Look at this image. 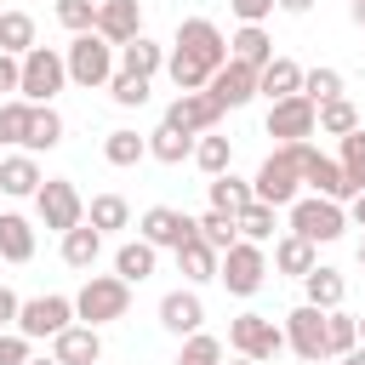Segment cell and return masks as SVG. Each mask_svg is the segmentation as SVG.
Here are the masks:
<instances>
[{"instance_id":"cell-1","label":"cell","mask_w":365,"mask_h":365,"mask_svg":"<svg viewBox=\"0 0 365 365\" xmlns=\"http://www.w3.org/2000/svg\"><path fill=\"white\" fill-rule=\"evenodd\" d=\"M251 200H262V205H274V211H285V205H297V200H302L297 143H279V148L257 165V177H251Z\"/></svg>"},{"instance_id":"cell-2","label":"cell","mask_w":365,"mask_h":365,"mask_svg":"<svg viewBox=\"0 0 365 365\" xmlns=\"http://www.w3.org/2000/svg\"><path fill=\"white\" fill-rule=\"evenodd\" d=\"M125 308H131V285L120 279V274H86V285H80V297H74V319L80 325H108V319H125Z\"/></svg>"},{"instance_id":"cell-3","label":"cell","mask_w":365,"mask_h":365,"mask_svg":"<svg viewBox=\"0 0 365 365\" xmlns=\"http://www.w3.org/2000/svg\"><path fill=\"white\" fill-rule=\"evenodd\" d=\"M63 68H68V80H74V86L97 91V86H108V80H114L120 57H114V46H108L103 34H74V40H68V51H63Z\"/></svg>"},{"instance_id":"cell-4","label":"cell","mask_w":365,"mask_h":365,"mask_svg":"<svg viewBox=\"0 0 365 365\" xmlns=\"http://www.w3.org/2000/svg\"><path fill=\"white\" fill-rule=\"evenodd\" d=\"M291 211V234H302L308 245H331V240H342L348 234V211L336 205V200H319V194H302L297 205H285Z\"/></svg>"},{"instance_id":"cell-5","label":"cell","mask_w":365,"mask_h":365,"mask_svg":"<svg viewBox=\"0 0 365 365\" xmlns=\"http://www.w3.org/2000/svg\"><path fill=\"white\" fill-rule=\"evenodd\" d=\"M228 348H234L240 359L268 365V359L285 348V325H274L268 314H234V319H228Z\"/></svg>"},{"instance_id":"cell-6","label":"cell","mask_w":365,"mask_h":365,"mask_svg":"<svg viewBox=\"0 0 365 365\" xmlns=\"http://www.w3.org/2000/svg\"><path fill=\"white\" fill-rule=\"evenodd\" d=\"M63 86H68L63 51H57V46H34V51L23 57V80H17V97H23V103H51Z\"/></svg>"},{"instance_id":"cell-7","label":"cell","mask_w":365,"mask_h":365,"mask_svg":"<svg viewBox=\"0 0 365 365\" xmlns=\"http://www.w3.org/2000/svg\"><path fill=\"white\" fill-rule=\"evenodd\" d=\"M217 279H222L234 297H257V291H262V279H268V257H262V245L234 240V245L217 257Z\"/></svg>"},{"instance_id":"cell-8","label":"cell","mask_w":365,"mask_h":365,"mask_svg":"<svg viewBox=\"0 0 365 365\" xmlns=\"http://www.w3.org/2000/svg\"><path fill=\"white\" fill-rule=\"evenodd\" d=\"M34 211H40V222L57 228V234H68V228L86 222V200H80V188H74L68 177H46V182L34 188Z\"/></svg>"},{"instance_id":"cell-9","label":"cell","mask_w":365,"mask_h":365,"mask_svg":"<svg viewBox=\"0 0 365 365\" xmlns=\"http://www.w3.org/2000/svg\"><path fill=\"white\" fill-rule=\"evenodd\" d=\"M68 325H74V297L46 291V297H29L17 308V336H29V342H46V336H57Z\"/></svg>"},{"instance_id":"cell-10","label":"cell","mask_w":365,"mask_h":365,"mask_svg":"<svg viewBox=\"0 0 365 365\" xmlns=\"http://www.w3.org/2000/svg\"><path fill=\"white\" fill-rule=\"evenodd\" d=\"M177 51L194 57L200 68H211V74L228 63V40H222V29H217L211 17H182V23H177Z\"/></svg>"},{"instance_id":"cell-11","label":"cell","mask_w":365,"mask_h":365,"mask_svg":"<svg viewBox=\"0 0 365 365\" xmlns=\"http://www.w3.org/2000/svg\"><path fill=\"white\" fill-rule=\"evenodd\" d=\"M314 131H319V108H314L302 91L268 103V137H279V143H308Z\"/></svg>"},{"instance_id":"cell-12","label":"cell","mask_w":365,"mask_h":365,"mask_svg":"<svg viewBox=\"0 0 365 365\" xmlns=\"http://www.w3.org/2000/svg\"><path fill=\"white\" fill-rule=\"evenodd\" d=\"M137 240H148L154 251H177V245L194 240V217L177 211V205H148L143 222H137Z\"/></svg>"},{"instance_id":"cell-13","label":"cell","mask_w":365,"mask_h":365,"mask_svg":"<svg viewBox=\"0 0 365 365\" xmlns=\"http://www.w3.org/2000/svg\"><path fill=\"white\" fill-rule=\"evenodd\" d=\"M217 120H222V108L211 103V91H177V103L165 108L160 125H171L182 137H205V131H217Z\"/></svg>"},{"instance_id":"cell-14","label":"cell","mask_w":365,"mask_h":365,"mask_svg":"<svg viewBox=\"0 0 365 365\" xmlns=\"http://www.w3.org/2000/svg\"><path fill=\"white\" fill-rule=\"evenodd\" d=\"M297 165H302V182L319 194V200H354V188H348V177H342V165L336 160H325L314 143H297Z\"/></svg>"},{"instance_id":"cell-15","label":"cell","mask_w":365,"mask_h":365,"mask_svg":"<svg viewBox=\"0 0 365 365\" xmlns=\"http://www.w3.org/2000/svg\"><path fill=\"white\" fill-rule=\"evenodd\" d=\"M285 348L297 354V359H325V314L319 308H308V302H297L291 314H285Z\"/></svg>"},{"instance_id":"cell-16","label":"cell","mask_w":365,"mask_h":365,"mask_svg":"<svg viewBox=\"0 0 365 365\" xmlns=\"http://www.w3.org/2000/svg\"><path fill=\"white\" fill-rule=\"evenodd\" d=\"M91 34H103L114 51H120V46H131V40L143 34V6H137V0H103V6H97Z\"/></svg>"},{"instance_id":"cell-17","label":"cell","mask_w":365,"mask_h":365,"mask_svg":"<svg viewBox=\"0 0 365 365\" xmlns=\"http://www.w3.org/2000/svg\"><path fill=\"white\" fill-rule=\"evenodd\" d=\"M205 91H211V103H217L222 114H228V108H245V103L257 97V68H245V63H234V57H228V63L211 74V86H205Z\"/></svg>"},{"instance_id":"cell-18","label":"cell","mask_w":365,"mask_h":365,"mask_svg":"<svg viewBox=\"0 0 365 365\" xmlns=\"http://www.w3.org/2000/svg\"><path fill=\"white\" fill-rule=\"evenodd\" d=\"M160 325H165L171 336H194V331L205 325L200 291H165V297H160Z\"/></svg>"},{"instance_id":"cell-19","label":"cell","mask_w":365,"mask_h":365,"mask_svg":"<svg viewBox=\"0 0 365 365\" xmlns=\"http://www.w3.org/2000/svg\"><path fill=\"white\" fill-rule=\"evenodd\" d=\"M51 359L57 365H103V336L91 325H68L51 336Z\"/></svg>"},{"instance_id":"cell-20","label":"cell","mask_w":365,"mask_h":365,"mask_svg":"<svg viewBox=\"0 0 365 365\" xmlns=\"http://www.w3.org/2000/svg\"><path fill=\"white\" fill-rule=\"evenodd\" d=\"M342 297H348V279L336 274V268H314V274H302V302L308 308H319V314H331V308H342Z\"/></svg>"},{"instance_id":"cell-21","label":"cell","mask_w":365,"mask_h":365,"mask_svg":"<svg viewBox=\"0 0 365 365\" xmlns=\"http://www.w3.org/2000/svg\"><path fill=\"white\" fill-rule=\"evenodd\" d=\"M228 57L245 63V68H268V63H274V40H268V29H262V23H240V34L228 40Z\"/></svg>"},{"instance_id":"cell-22","label":"cell","mask_w":365,"mask_h":365,"mask_svg":"<svg viewBox=\"0 0 365 365\" xmlns=\"http://www.w3.org/2000/svg\"><path fill=\"white\" fill-rule=\"evenodd\" d=\"M63 143V114L51 103H34L29 108V131H23V154H46Z\"/></svg>"},{"instance_id":"cell-23","label":"cell","mask_w":365,"mask_h":365,"mask_svg":"<svg viewBox=\"0 0 365 365\" xmlns=\"http://www.w3.org/2000/svg\"><path fill=\"white\" fill-rule=\"evenodd\" d=\"M46 177H40V160L34 154H6L0 160V194H11V200H23V194H34Z\"/></svg>"},{"instance_id":"cell-24","label":"cell","mask_w":365,"mask_h":365,"mask_svg":"<svg viewBox=\"0 0 365 365\" xmlns=\"http://www.w3.org/2000/svg\"><path fill=\"white\" fill-rule=\"evenodd\" d=\"M257 91H262L268 103H279V97H297V91H302V68H297L291 57H274L268 68H257Z\"/></svg>"},{"instance_id":"cell-25","label":"cell","mask_w":365,"mask_h":365,"mask_svg":"<svg viewBox=\"0 0 365 365\" xmlns=\"http://www.w3.org/2000/svg\"><path fill=\"white\" fill-rule=\"evenodd\" d=\"M154 262H160V251H154L148 240H125V245L114 251V274H120L125 285H143V279L154 274Z\"/></svg>"},{"instance_id":"cell-26","label":"cell","mask_w":365,"mask_h":365,"mask_svg":"<svg viewBox=\"0 0 365 365\" xmlns=\"http://www.w3.org/2000/svg\"><path fill=\"white\" fill-rule=\"evenodd\" d=\"M34 257V228L17 211H0V262H29Z\"/></svg>"},{"instance_id":"cell-27","label":"cell","mask_w":365,"mask_h":365,"mask_svg":"<svg viewBox=\"0 0 365 365\" xmlns=\"http://www.w3.org/2000/svg\"><path fill=\"white\" fill-rule=\"evenodd\" d=\"M114 57H120V68H125V74H143V80H154V74L165 68V46H154L148 34H137V40H131V46H120Z\"/></svg>"},{"instance_id":"cell-28","label":"cell","mask_w":365,"mask_h":365,"mask_svg":"<svg viewBox=\"0 0 365 365\" xmlns=\"http://www.w3.org/2000/svg\"><path fill=\"white\" fill-rule=\"evenodd\" d=\"M97 257H103V234L91 222H80V228L63 234V262L68 268H97Z\"/></svg>"},{"instance_id":"cell-29","label":"cell","mask_w":365,"mask_h":365,"mask_svg":"<svg viewBox=\"0 0 365 365\" xmlns=\"http://www.w3.org/2000/svg\"><path fill=\"white\" fill-rule=\"evenodd\" d=\"M274 268H279V274H291V279H302V274H314V268H319V257H314V245H308L302 234H285V240L274 245Z\"/></svg>"},{"instance_id":"cell-30","label":"cell","mask_w":365,"mask_h":365,"mask_svg":"<svg viewBox=\"0 0 365 365\" xmlns=\"http://www.w3.org/2000/svg\"><path fill=\"white\" fill-rule=\"evenodd\" d=\"M177 268H182V279H188V285H205V279H217V251L194 234L188 245H177Z\"/></svg>"},{"instance_id":"cell-31","label":"cell","mask_w":365,"mask_h":365,"mask_svg":"<svg viewBox=\"0 0 365 365\" xmlns=\"http://www.w3.org/2000/svg\"><path fill=\"white\" fill-rule=\"evenodd\" d=\"M205 188H211V211H228V217H240V211L251 205V182H245V177H234V171L211 177Z\"/></svg>"},{"instance_id":"cell-32","label":"cell","mask_w":365,"mask_h":365,"mask_svg":"<svg viewBox=\"0 0 365 365\" xmlns=\"http://www.w3.org/2000/svg\"><path fill=\"white\" fill-rule=\"evenodd\" d=\"M40 40H34V17L29 11H0V51L11 57H29Z\"/></svg>"},{"instance_id":"cell-33","label":"cell","mask_w":365,"mask_h":365,"mask_svg":"<svg viewBox=\"0 0 365 365\" xmlns=\"http://www.w3.org/2000/svg\"><path fill=\"white\" fill-rule=\"evenodd\" d=\"M194 165H200L205 177H222V171L234 165V143H228V137H217V131L194 137Z\"/></svg>"},{"instance_id":"cell-34","label":"cell","mask_w":365,"mask_h":365,"mask_svg":"<svg viewBox=\"0 0 365 365\" xmlns=\"http://www.w3.org/2000/svg\"><path fill=\"white\" fill-rule=\"evenodd\" d=\"M86 222H91L97 234H114V228H125V222H131V205H125L120 194H91V205H86Z\"/></svg>"},{"instance_id":"cell-35","label":"cell","mask_w":365,"mask_h":365,"mask_svg":"<svg viewBox=\"0 0 365 365\" xmlns=\"http://www.w3.org/2000/svg\"><path fill=\"white\" fill-rule=\"evenodd\" d=\"M359 348V325L342 314V308H331L325 314V359H342V354H354Z\"/></svg>"},{"instance_id":"cell-36","label":"cell","mask_w":365,"mask_h":365,"mask_svg":"<svg viewBox=\"0 0 365 365\" xmlns=\"http://www.w3.org/2000/svg\"><path fill=\"white\" fill-rule=\"evenodd\" d=\"M143 154H148V137H137V131H125V125L103 137V160H108V165H137Z\"/></svg>"},{"instance_id":"cell-37","label":"cell","mask_w":365,"mask_h":365,"mask_svg":"<svg viewBox=\"0 0 365 365\" xmlns=\"http://www.w3.org/2000/svg\"><path fill=\"white\" fill-rule=\"evenodd\" d=\"M148 154H154L160 165H182V160H194V137H182V131L160 125V131L148 137Z\"/></svg>"},{"instance_id":"cell-38","label":"cell","mask_w":365,"mask_h":365,"mask_svg":"<svg viewBox=\"0 0 365 365\" xmlns=\"http://www.w3.org/2000/svg\"><path fill=\"white\" fill-rule=\"evenodd\" d=\"M194 234H200V240H205L217 257H222V251L240 240V228H234V217H228V211H205V217H194Z\"/></svg>"},{"instance_id":"cell-39","label":"cell","mask_w":365,"mask_h":365,"mask_svg":"<svg viewBox=\"0 0 365 365\" xmlns=\"http://www.w3.org/2000/svg\"><path fill=\"white\" fill-rule=\"evenodd\" d=\"M319 131H325V137H348V131H359V108H354L348 97L319 103Z\"/></svg>"},{"instance_id":"cell-40","label":"cell","mask_w":365,"mask_h":365,"mask_svg":"<svg viewBox=\"0 0 365 365\" xmlns=\"http://www.w3.org/2000/svg\"><path fill=\"white\" fill-rule=\"evenodd\" d=\"M234 228H240V240H251V245H262V240H274V205H262V200H251L240 217H234Z\"/></svg>"},{"instance_id":"cell-41","label":"cell","mask_w":365,"mask_h":365,"mask_svg":"<svg viewBox=\"0 0 365 365\" xmlns=\"http://www.w3.org/2000/svg\"><path fill=\"white\" fill-rule=\"evenodd\" d=\"M336 165H342V177H348V188L359 194V188H365V125L342 137V154H336Z\"/></svg>"},{"instance_id":"cell-42","label":"cell","mask_w":365,"mask_h":365,"mask_svg":"<svg viewBox=\"0 0 365 365\" xmlns=\"http://www.w3.org/2000/svg\"><path fill=\"white\" fill-rule=\"evenodd\" d=\"M29 108H34V103H23V97H6V103H0V148H11V143L23 148V131H29Z\"/></svg>"},{"instance_id":"cell-43","label":"cell","mask_w":365,"mask_h":365,"mask_svg":"<svg viewBox=\"0 0 365 365\" xmlns=\"http://www.w3.org/2000/svg\"><path fill=\"white\" fill-rule=\"evenodd\" d=\"M165 74L177 80V91H205L211 86V68H200L194 57H182V51H171L165 57Z\"/></svg>"},{"instance_id":"cell-44","label":"cell","mask_w":365,"mask_h":365,"mask_svg":"<svg viewBox=\"0 0 365 365\" xmlns=\"http://www.w3.org/2000/svg\"><path fill=\"white\" fill-rule=\"evenodd\" d=\"M302 97L319 108V103H331V97H342V74L336 68H302Z\"/></svg>"},{"instance_id":"cell-45","label":"cell","mask_w":365,"mask_h":365,"mask_svg":"<svg viewBox=\"0 0 365 365\" xmlns=\"http://www.w3.org/2000/svg\"><path fill=\"white\" fill-rule=\"evenodd\" d=\"M108 97H114L120 108H143V103H148V80H143V74H125V68H114V80H108Z\"/></svg>"},{"instance_id":"cell-46","label":"cell","mask_w":365,"mask_h":365,"mask_svg":"<svg viewBox=\"0 0 365 365\" xmlns=\"http://www.w3.org/2000/svg\"><path fill=\"white\" fill-rule=\"evenodd\" d=\"M177 365H222V342H217V336H205V331H194V336H182Z\"/></svg>"},{"instance_id":"cell-47","label":"cell","mask_w":365,"mask_h":365,"mask_svg":"<svg viewBox=\"0 0 365 365\" xmlns=\"http://www.w3.org/2000/svg\"><path fill=\"white\" fill-rule=\"evenodd\" d=\"M57 23H63L68 34H91V23H97V0H57Z\"/></svg>"},{"instance_id":"cell-48","label":"cell","mask_w":365,"mask_h":365,"mask_svg":"<svg viewBox=\"0 0 365 365\" xmlns=\"http://www.w3.org/2000/svg\"><path fill=\"white\" fill-rule=\"evenodd\" d=\"M34 354H29V336H17V331H0V365H29Z\"/></svg>"},{"instance_id":"cell-49","label":"cell","mask_w":365,"mask_h":365,"mask_svg":"<svg viewBox=\"0 0 365 365\" xmlns=\"http://www.w3.org/2000/svg\"><path fill=\"white\" fill-rule=\"evenodd\" d=\"M17 80H23V57L0 51V97H17Z\"/></svg>"},{"instance_id":"cell-50","label":"cell","mask_w":365,"mask_h":365,"mask_svg":"<svg viewBox=\"0 0 365 365\" xmlns=\"http://www.w3.org/2000/svg\"><path fill=\"white\" fill-rule=\"evenodd\" d=\"M228 6H234V17H240V23H262V17L274 11V0H228Z\"/></svg>"},{"instance_id":"cell-51","label":"cell","mask_w":365,"mask_h":365,"mask_svg":"<svg viewBox=\"0 0 365 365\" xmlns=\"http://www.w3.org/2000/svg\"><path fill=\"white\" fill-rule=\"evenodd\" d=\"M17 308H23V297H17L11 285H0V331H6V325H17Z\"/></svg>"},{"instance_id":"cell-52","label":"cell","mask_w":365,"mask_h":365,"mask_svg":"<svg viewBox=\"0 0 365 365\" xmlns=\"http://www.w3.org/2000/svg\"><path fill=\"white\" fill-rule=\"evenodd\" d=\"M342 211H348V222H354V228H365V188H359V194H354Z\"/></svg>"},{"instance_id":"cell-53","label":"cell","mask_w":365,"mask_h":365,"mask_svg":"<svg viewBox=\"0 0 365 365\" xmlns=\"http://www.w3.org/2000/svg\"><path fill=\"white\" fill-rule=\"evenodd\" d=\"M274 6H279V11H291V17H302V11L314 6V0H274Z\"/></svg>"},{"instance_id":"cell-54","label":"cell","mask_w":365,"mask_h":365,"mask_svg":"<svg viewBox=\"0 0 365 365\" xmlns=\"http://www.w3.org/2000/svg\"><path fill=\"white\" fill-rule=\"evenodd\" d=\"M348 17H354V23L365 29V0H348Z\"/></svg>"},{"instance_id":"cell-55","label":"cell","mask_w":365,"mask_h":365,"mask_svg":"<svg viewBox=\"0 0 365 365\" xmlns=\"http://www.w3.org/2000/svg\"><path fill=\"white\" fill-rule=\"evenodd\" d=\"M336 365H365V348H354V354H342Z\"/></svg>"},{"instance_id":"cell-56","label":"cell","mask_w":365,"mask_h":365,"mask_svg":"<svg viewBox=\"0 0 365 365\" xmlns=\"http://www.w3.org/2000/svg\"><path fill=\"white\" fill-rule=\"evenodd\" d=\"M354 325H359V348H365V314H359V319H354Z\"/></svg>"},{"instance_id":"cell-57","label":"cell","mask_w":365,"mask_h":365,"mask_svg":"<svg viewBox=\"0 0 365 365\" xmlns=\"http://www.w3.org/2000/svg\"><path fill=\"white\" fill-rule=\"evenodd\" d=\"M29 365H57V359H51V354H40V359H29Z\"/></svg>"},{"instance_id":"cell-58","label":"cell","mask_w":365,"mask_h":365,"mask_svg":"<svg viewBox=\"0 0 365 365\" xmlns=\"http://www.w3.org/2000/svg\"><path fill=\"white\" fill-rule=\"evenodd\" d=\"M228 365H257V359H240V354H234V359H228Z\"/></svg>"},{"instance_id":"cell-59","label":"cell","mask_w":365,"mask_h":365,"mask_svg":"<svg viewBox=\"0 0 365 365\" xmlns=\"http://www.w3.org/2000/svg\"><path fill=\"white\" fill-rule=\"evenodd\" d=\"M359 268H365V240H359Z\"/></svg>"}]
</instances>
